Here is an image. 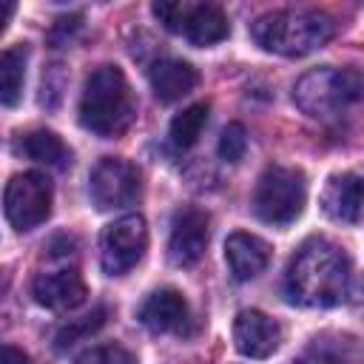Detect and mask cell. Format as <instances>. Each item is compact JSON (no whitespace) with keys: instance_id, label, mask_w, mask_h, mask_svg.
<instances>
[{"instance_id":"obj_1","label":"cell","mask_w":364,"mask_h":364,"mask_svg":"<svg viewBox=\"0 0 364 364\" xmlns=\"http://www.w3.org/2000/svg\"><path fill=\"white\" fill-rule=\"evenodd\" d=\"M353 259L324 236H310L290 259L284 273L287 301L299 307H336L358 293Z\"/></svg>"},{"instance_id":"obj_2","label":"cell","mask_w":364,"mask_h":364,"mask_svg":"<svg viewBox=\"0 0 364 364\" xmlns=\"http://www.w3.org/2000/svg\"><path fill=\"white\" fill-rule=\"evenodd\" d=\"M136 102L125 74L117 65H100L88 74L80 97V125L97 136H119L134 122Z\"/></svg>"},{"instance_id":"obj_3","label":"cell","mask_w":364,"mask_h":364,"mask_svg":"<svg viewBox=\"0 0 364 364\" xmlns=\"http://www.w3.org/2000/svg\"><path fill=\"white\" fill-rule=\"evenodd\" d=\"M250 37L270 54L304 57L333 37V20L313 9H279L262 14L250 26Z\"/></svg>"},{"instance_id":"obj_4","label":"cell","mask_w":364,"mask_h":364,"mask_svg":"<svg viewBox=\"0 0 364 364\" xmlns=\"http://www.w3.org/2000/svg\"><path fill=\"white\" fill-rule=\"evenodd\" d=\"M364 94V80L353 68L321 65L301 74L293 85V102L310 119H336Z\"/></svg>"},{"instance_id":"obj_5","label":"cell","mask_w":364,"mask_h":364,"mask_svg":"<svg viewBox=\"0 0 364 364\" xmlns=\"http://www.w3.org/2000/svg\"><path fill=\"white\" fill-rule=\"evenodd\" d=\"M307 199V179L299 168L270 165L256 182L253 191V210L262 222L273 228H284L296 222L304 210Z\"/></svg>"},{"instance_id":"obj_6","label":"cell","mask_w":364,"mask_h":364,"mask_svg":"<svg viewBox=\"0 0 364 364\" xmlns=\"http://www.w3.org/2000/svg\"><path fill=\"white\" fill-rule=\"evenodd\" d=\"M51 179L40 171H26L9 179L3 193V210L11 228L17 230H34L51 216Z\"/></svg>"},{"instance_id":"obj_7","label":"cell","mask_w":364,"mask_h":364,"mask_svg":"<svg viewBox=\"0 0 364 364\" xmlns=\"http://www.w3.org/2000/svg\"><path fill=\"white\" fill-rule=\"evenodd\" d=\"M148 247V225L139 213H128L105 225L100 236V264L108 276H125L134 270Z\"/></svg>"},{"instance_id":"obj_8","label":"cell","mask_w":364,"mask_h":364,"mask_svg":"<svg viewBox=\"0 0 364 364\" xmlns=\"http://www.w3.org/2000/svg\"><path fill=\"white\" fill-rule=\"evenodd\" d=\"M91 202L100 210H119L139 199L142 193V173L134 162L119 156H105L94 165L88 176Z\"/></svg>"},{"instance_id":"obj_9","label":"cell","mask_w":364,"mask_h":364,"mask_svg":"<svg viewBox=\"0 0 364 364\" xmlns=\"http://www.w3.org/2000/svg\"><path fill=\"white\" fill-rule=\"evenodd\" d=\"M210 219L199 208H179L171 222V236H168V259L176 267H193L208 247L210 236Z\"/></svg>"},{"instance_id":"obj_10","label":"cell","mask_w":364,"mask_h":364,"mask_svg":"<svg viewBox=\"0 0 364 364\" xmlns=\"http://www.w3.org/2000/svg\"><path fill=\"white\" fill-rule=\"evenodd\" d=\"M31 296L37 304L65 313V310L80 307L88 299V287H85V279L74 267H63V270L37 273L31 282Z\"/></svg>"},{"instance_id":"obj_11","label":"cell","mask_w":364,"mask_h":364,"mask_svg":"<svg viewBox=\"0 0 364 364\" xmlns=\"http://www.w3.org/2000/svg\"><path fill=\"white\" fill-rule=\"evenodd\" d=\"M233 344L247 358H267L282 344V327L262 310H242L233 318Z\"/></svg>"},{"instance_id":"obj_12","label":"cell","mask_w":364,"mask_h":364,"mask_svg":"<svg viewBox=\"0 0 364 364\" xmlns=\"http://www.w3.org/2000/svg\"><path fill=\"white\" fill-rule=\"evenodd\" d=\"M321 210L333 222L353 225L364 216V179L355 173H336L321 191Z\"/></svg>"},{"instance_id":"obj_13","label":"cell","mask_w":364,"mask_h":364,"mask_svg":"<svg viewBox=\"0 0 364 364\" xmlns=\"http://www.w3.org/2000/svg\"><path fill=\"white\" fill-rule=\"evenodd\" d=\"M188 318H191V307L185 296L173 287L154 290L139 307V321L151 333H182Z\"/></svg>"},{"instance_id":"obj_14","label":"cell","mask_w":364,"mask_h":364,"mask_svg":"<svg viewBox=\"0 0 364 364\" xmlns=\"http://www.w3.org/2000/svg\"><path fill=\"white\" fill-rule=\"evenodd\" d=\"M225 262H228V270L236 282H250L267 267L270 245L264 239L253 236V233L236 230L225 242Z\"/></svg>"},{"instance_id":"obj_15","label":"cell","mask_w":364,"mask_h":364,"mask_svg":"<svg viewBox=\"0 0 364 364\" xmlns=\"http://www.w3.org/2000/svg\"><path fill=\"white\" fill-rule=\"evenodd\" d=\"M148 80H151V88H154L159 102H176L196 88L199 74L191 63L168 57V60H156L148 68Z\"/></svg>"},{"instance_id":"obj_16","label":"cell","mask_w":364,"mask_h":364,"mask_svg":"<svg viewBox=\"0 0 364 364\" xmlns=\"http://www.w3.org/2000/svg\"><path fill=\"white\" fill-rule=\"evenodd\" d=\"M182 34L193 46H213V43H222L230 34V23H228V17L219 6L196 3V6H188Z\"/></svg>"},{"instance_id":"obj_17","label":"cell","mask_w":364,"mask_h":364,"mask_svg":"<svg viewBox=\"0 0 364 364\" xmlns=\"http://www.w3.org/2000/svg\"><path fill=\"white\" fill-rule=\"evenodd\" d=\"M208 114H210V105H208V102H193V105H188L182 114H176V117L171 119V131H168L171 145H173L176 151L193 148V145L199 142L205 125H208Z\"/></svg>"},{"instance_id":"obj_18","label":"cell","mask_w":364,"mask_h":364,"mask_svg":"<svg viewBox=\"0 0 364 364\" xmlns=\"http://www.w3.org/2000/svg\"><path fill=\"white\" fill-rule=\"evenodd\" d=\"M26 46H9L0 57V102L14 105L23 94V80H26Z\"/></svg>"},{"instance_id":"obj_19","label":"cell","mask_w":364,"mask_h":364,"mask_svg":"<svg viewBox=\"0 0 364 364\" xmlns=\"http://www.w3.org/2000/svg\"><path fill=\"white\" fill-rule=\"evenodd\" d=\"M20 148H23V154L28 159H34L40 165H63L68 159L65 142L54 131H46V128H37V131L26 134L23 142H20Z\"/></svg>"},{"instance_id":"obj_20","label":"cell","mask_w":364,"mask_h":364,"mask_svg":"<svg viewBox=\"0 0 364 364\" xmlns=\"http://www.w3.org/2000/svg\"><path fill=\"white\" fill-rule=\"evenodd\" d=\"M105 316H108V310H105V307H97V310H91L88 316H82V318H68V324H63V327L57 330L54 347H57L60 353L68 350V347H74V344L82 341L85 336L97 333V330L105 324Z\"/></svg>"},{"instance_id":"obj_21","label":"cell","mask_w":364,"mask_h":364,"mask_svg":"<svg viewBox=\"0 0 364 364\" xmlns=\"http://www.w3.org/2000/svg\"><path fill=\"white\" fill-rule=\"evenodd\" d=\"M216 151H219V156L225 162H239L245 156V151H247V131H245V125L242 122H228L222 128V134H219Z\"/></svg>"},{"instance_id":"obj_22","label":"cell","mask_w":364,"mask_h":364,"mask_svg":"<svg viewBox=\"0 0 364 364\" xmlns=\"http://www.w3.org/2000/svg\"><path fill=\"white\" fill-rule=\"evenodd\" d=\"M74 364H136V358L122 344H100L85 350Z\"/></svg>"},{"instance_id":"obj_23","label":"cell","mask_w":364,"mask_h":364,"mask_svg":"<svg viewBox=\"0 0 364 364\" xmlns=\"http://www.w3.org/2000/svg\"><path fill=\"white\" fill-rule=\"evenodd\" d=\"M188 6H191V3H154V14H156V20H159L168 31L182 34Z\"/></svg>"},{"instance_id":"obj_24","label":"cell","mask_w":364,"mask_h":364,"mask_svg":"<svg viewBox=\"0 0 364 364\" xmlns=\"http://www.w3.org/2000/svg\"><path fill=\"white\" fill-rule=\"evenodd\" d=\"M0 364H28V355L11 344H3V353H0Z\"/></svg>"},{"instance_id":"obj_25","label":"cell","mask_w":364,"mask_h":364,"mask_svg":"<svg viewBox=\"0 0 364 364\" xmlns=\"http://www.w3.org/2000/svg\"><path fill=\"white\" fill-rule=\"evenodd\" d=\"M14 14V3H3V14H0V31L6 28V23H9V17Z\"/></svg>"}]
</instances>
